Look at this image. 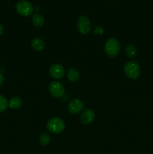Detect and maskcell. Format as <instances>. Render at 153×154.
Segmentation results:
<instances>
[{
    "mask_svg": "<svg viewBox=\"0 0 153 154\" xmlns=\"http://www.w3.org/2000/svg\"><path fill=\"white\" fill-rule=\"evenodd\" d=\"M49 72L54 79H61L64 75V68L60 64H53L50 67Z\"/></svg>",
    "mask_w": 153,
    "mask_h": 154,
    "instance_id": "7",
    "label": "cell"
},
{
    "mask_svg": "<svg viewBox=\"0 0 153 154\" xmlns=\"http://www.w3.org/2000/svg\"><path fill=\"white\" fill-rule=\"evenodd\" d=\"M77 29L81 34L86 35L89 32L91 27H90V20L87 17L81 16L77 21Z\"/></svg>",
    "mask_w": 153,
    "mask_h": 154,
    "instance_id": "6",
    "label": "cell"
},
{
    "mask_svg": "<svg viewBox=\"0 0 153 154\" xmlns=\"http://www.w3.org/2000/svg\"><path fill=\"white\" fill-rule=\"evenodd\" d=\"M8 106V102L7 99L4 96L0 95V113L5 111Z\"/></svg>",
    "mask_w": 153,
    "mask_h": 154,
    "instance_id": "16",
    "label": "cell"
},
{
    "mask_svg": "<svg viewBox=\"0 0 153 154\" xmlns=\"http://www.w3.org/2000/svg\"><path fill=\"white\" fill-rule=\"evenodd\" d=\"M3 81H4V76H3L2 74L0 73V87L3 84Z\"/></svg>",
    "mask_w": 153,
    "mask_h": 154,
    "instance_id": "17",
    "label": "cell"
},
{
    "mask_svg": "<svg viewBox=\"0 0 153 154\" xmlns=\"http://www.w3.org/2000/svg\"><path fill=\"white\" fill-rule=\"evenodd\" d=\"M120 51V44L115 38H110L106 41L104 45V52L110 57H115Z\"/></svg>",
    "mask_w": 153,
    "mask_h": 154,
    "instance_id": "3",
    "label": "cell"
},
{
    "mask_svg": "<svg viewBox=\"0 0 153 154\" xmlns=\"http://www.w3.org/2000/svg\"><path fill=\"white\" fill-rule=\"evenodd\" d=\"M31 46L34 51H40L45 48V43L40 38H34L31 42Z\"/></svg>",
    "mask_w": 153,
    "mask_h": 154,
    "instance_id": "10",
    "label": "cell"
},
{
    "mask_svg": "<svg viewBox=\"0 0 153 154\" xmlns=\"http://www.w3.org/2000/svg\"><path fill=\"white\" fill-rule=\"evenodd\" d=\"M50 142V136L47 133H43L39 137V144L41 145H48Z\"/></svg>",
    "mask_w": 153,
    "mask_h": 154,
    "instance_id": "15",
    "label": "cell"
},
{
    "mask_svg": "<svg viewBox=\"0 0 153 154\" xmlns=\"http://www.w3.org/2000/svg\"><path fill=\"white\" fill-rule=\"evenodd\" d=\"M3 32H4V29H3V26H2V24L0 23V36L3 34Z\"/></svg>",
    "mask_w": 153,
    "mask_h": 154,
    "instance_id": "18",
    "label": "cell"
},
{
    "mask_svg": "<svg viewBox=\"0 0 153 154\" xmlns=\"http://www.w3.org/2000/svg\"><path fill=\"white\" fill-rule=\"evenodd\" d=\"M32 22L34 26L41 27L44 25L45 19L42 14L39 13H35L34 14H33L32 17Z\"/></svg>",
    "mask_w": 153,
    "mask_h": 154,
    "instance_id": "11",
    "label": "cell"
},
{
    "mask_svg": "<svg viewBox=\"0 0 153 154\" xmlns=\"http://www.w3.org/2000/svg\"><path fill=\"white\" fill-rule=\"evenodd\" d=\"M48 131L54 134H59L64 131L65 124L62 119L59 117H52L48 120L46 123Z\"/></svg>",
    "mask_w": 153,
    "mask_h": 154,
    "instance_id": "2",
    "label": "cell"
},
{
    "mask_svg": "<svg viewBox=\"0 0 153 154\" xmlns=\"http://www.w3.org/2000/svg\"><path fill=\"white\" fill-rule=\"evenodd\" d=\"M49 92L55 98H61L64 96V87L61 83L57 82V81H52L50 84L49 85Z\"/></svg>",
    "mask_w": 153,
    "mask_h": 154,
    "instance_id": "5",
    "label": "cell"
},
{
    "mask_svg": "<svg viewBox=\"0 0 153 154\" xmlns=\"http://www.w3.org/2000/svg\"><path fill=\"white\" fill-rule=\"evenodd\" d=\"M16 10L17 13L21 16L27 17L33 13L34 8L28 1L20 0L16 5Z\"/></svg>",
    "mask_w": 153,
    "mask_h": 154,
    "instance_id": "4",
    "label": "cell"
},
{
    "mask_svg": "<svg viewBox=\"0 0 153 154\" xmlns=\"http://www.w3.org/2000/svg\"><path fill=\"white\" fill-rule=\"evenodd\" d=\"M67 77L70 82H76L80 79V73L76 69L71 68L68 71Z\"/></svg>",
    "mask_w": 153,
    "mask_h": 154,
    "instance_id": "12",
    "label": "cell"
},
{
    "mask_svg": "<svg viewBox=\"0 0 153 154\" xmlns=\"http://www.w3.org/2000/svg\"><path fill=\"white\" fill-rule=\"evenodd\" d=\"M84 108V103L81 99H75L68 105V111L70 114H76L81 112Z\"/></svg>",
    "mask_w": 153,
    "mask_h": 154,
    "instance_id": "8",
    "label": "cell"
},
{
    "mask_svg": "<svg viewBox=\"0 0 153 154\" xmlns=\"http://www.w3.org/2000/svg\"><path fill=\"white\" fill-rule=\"evenodd\" d=\"M22 99L20 97L15 96V97L10 99V100L9 101L8 105L12 109H18L22 106Z\"/></svg>",
    "mask_w": 153,
    "mask_h": 154,
    "instance_id": "13",
    "label": "cell"
},
{
    "mask_svg": "<svg viewBox=\"0 0 153 154\" xmlns=\"http://www.w3.org/2000/svg\"><path fill=\"white\" fill-rule=\"evenodd\" d=\"M94 112L92 109H86L81 114L80 120L83 124H89L94 120Z\"/></svg>",
    "mask_w": 153,
    "mask_h": 154,
    "instance_id": "9",
    "label": "cell"
},
{
    "mask_svg": "<svg viewBox=\"0 0 153 154\" xmlns=\"http://www.w3.org/2000/svg\"><path fill=\"white\" fill-rule=\"evenodd\" d=\"M125 53H126V55H127L129 58L133 59V58H134L135 56L136 55L137 51H136V48H135L134 45H129L126 47Z\"/></svg>",
    "mask_w": 153,
    "mask_h": 154,
    "instance_id": "14",
    "label": "cell"
},
{
    "mask_svg": "<svg viewBox=\"0 0 153 154\" xmlns=\"http://www.w3.org/2000/svg\"><path fill=\"white\" fill-rule=\"evenodd\" d=\"M124 72L126 76L132 80H136L140 76L141 69L136 61H129L124 65Z\"/></svg>",
    "mask_w": 153,
    "mask_h": 154,
    "instance_id": "1",
    "label": "cell"
}]
</instances>
